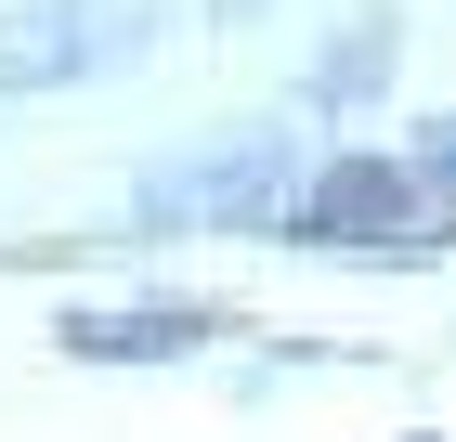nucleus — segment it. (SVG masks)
Instances as JSON below:
<instances>
[{"instance_id": "obj_5", "label": "nucleus", "mask_w": 456, "mask_h": 442, "mask_svg": "<svg viewBox=\"0 0 456 442\" xmlns=\"http://www.w3.org/2000/svg\"><path fill=\"white\" fill-rule=\"evenodd\" d=\"M379 78H391V27H365V39H339V52L314 66V104H339V92H379Z\"/></svg>"}, {"instance_id": "obj_1", "label": "nucleus", "mask_w": 456, "mask_h": 442, "mask_svg": "<svg viewBox=\"0 0 456 442\" xmlns=\"http://www.w3.org/2000/svg\"><path fill=\"white\" fill-rule=\"evenodd\" d=\"M287 247H391V261H430L444 247V208H430V182L404 170V157H326L300 196L274 208Z\"/></svg>"}, {"instance_id": "obj_4", "label": "nucleus", "mask_w": 456, "mask_h": 442, "mask_svg": "<svg viewBox=\"0 0 456 442\" xmlns=\"http://www.w3.org/2000/svg\"><path fill=\"white\" fill-rule=\"evenodd\" d=\"M53 339H66L78 365H183V351L222 339V312L209 300H131V312H66Z\"/></svg>"}, {"instance_id": "obj_6", "label": "nucleus", "mask_w": 456, "mask_h": 442, "mask_svg": "<svg viewBox=\"0 0 456 442\" xmlns=\"http://www.w3.org/2000/svg\"><path fill=\"white\" fill-rule=\"evenodd\" d=\"M418 182H430V196L456 182V117H430V143H418Z\"/></svg>"}, {"instance_id": "obj_2", "label": "nucleus", "mask_w": 456, "mask_h": 442, "mask_svg": "<svg viewBox=\"0 0 456 442\" xmlns=\"http://www.w3.org/2000/svg\"><path fill=\"white\" fill-rule=\"evenodd\" d=\"M287 196V131H235L222 157H196V170H157L131 196L143 235H183V221H261V208Z\"/></svg>"}, {"instance_id": "obj_3", "label": "nucleus", "mask_w": 456, "mask_h": 442, "mask_svg": "<svg viewBox=\"0 0 456 442\" xmlns=\"http://www.w3.org/2000/svg\"><path fill=\"white\" fill-rule=\"evenodd\" d=\"M143 27H157L143 0H118V13H92V0H53V13H0V92H53V78H92V66H118Z\"/></svg>"}]
</instances>
